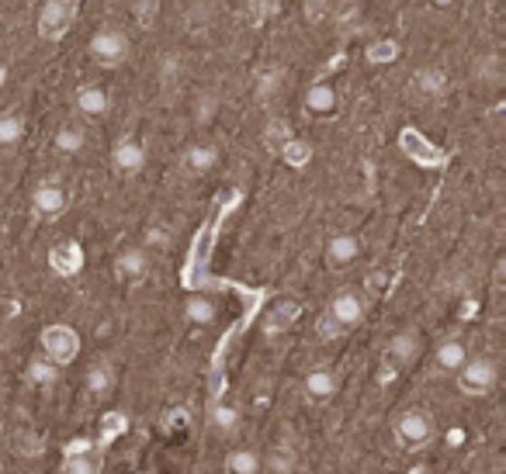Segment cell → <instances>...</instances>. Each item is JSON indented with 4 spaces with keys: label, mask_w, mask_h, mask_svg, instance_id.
I'll return each instance as SVG.
<instances>
[{
    "label": "cell",
    "mask_w": 506,
    "mask_h": 474,
    "mask_svg": "<svg viewBox=\"0 0 506 474\" xmlns=\"http://www.w3.org/2000/svg\"><path fill=\"white\" fill-rule=\"evenodd\" d=\"M396 440L406 451H423L434 440V415L426 409H402L396 415Z\"/></svg>",
    "instance_id": "obj_1"
},
{
    "label": "cell",
    "mask_w": 506,
    "mask_h": 474,
    "mask_svg": "<svg viewBox=\"0 0 506 474\" xmlns=\"http://www.w3.org/2000/svg\"><path fill=\"white\" fill-rule=\"evenodd\" d=\"M77 18V0H45L39 14V35L45 42H60Z\"/></svg>",
    "instance_id": "obj_2"
},
{
    "label": "cell",
    "mask_w": 506,
    "mask_h": 474,
    "mask_svg": "<svg viewBox=\"0 0 506 474\" xmlns=\"http://www.w3.org/2000/svg\"><path fill=\"white\" fill-rule=\"evenodd\" d=\"M496 360H489V357H475V360H464V367L458 371V388L464 395H472V398H479V395L492 392L496 388Z\"/></svg>",
    "instance_id": "obj_3"
},
{
    "label": "cell",
    "mask_w": 506,
    "mask_h": 474,
    "mask_svg": "<svg viewBox=\"0 0 506 474\" xmlns=\"http://www.w3.org/2000/svg\"><path fill=\"white\" fill-rule=\"evenodd\" d=\"M42 350H45V360H52L56 367H66L77 350H80V339H77V332L70 330V326H49L42 332Z\"/></svg>",
    "instance_id": "obj_4"
},
{
    "label": "cell",
    "mask_w": 506,
    "mask_h": 474,
    "mask_svg": "<svg viewBox=\"0 0 506 474\" xmlns=\"http://www.w3.org/2000/svg\"><path fill=\"white\" fill-rule=\"evenodd\" d=\"M90 56L101 62V66H118V62L128 60V35L126 32H115V28H105L90 39Z\"/></svg>",
    "instance_id": "obj_5"
},
{
    "label": "cell",
    "mask_w": 506,
    "mask_h": 474,
    "mask_svg": "<svg viewBox=\"0 0 506 474\" xmlns=\"http://www.w3.org/2000/svg\"><path fill=\"white\" fill-rule=\"evenodd\" d=\"M326 319H330L340 332L354 330L361 319H364V302H361L358 291H340L337 298L330 302V309H326Z\"/></svg>",
    "instance_id": "obj_6"
},
{
    "label": "cell",
    "mask_w": 506,
    "mask_h": 474,
    "mask_svg": "<svg viewBox=\"0 0 506 474\" xmlns=\"http://www.w3.org/2000/svg\"><path fill=\"white\" fill-rule=\"evenodd\" d=\"M143 166H146V149L136 139H122L111 149V170L115 173H139Z\"/></svg>",
    "instance_id": "obj_7"
},
{
    "label": "cell",
    "mask_w": 506,
    "mask_h": 474,
    "mask_svg": "<svg viewBox=\"0 0 506 474\" xmlns=\"http://www.w3.org/2000/svg\"><path fill=\"white\" fill-rule=\"evenodd\" d=\"M32 208H35V215L39 218H56V215H63L66 211V191L56 184H42L35 187V194H32Z\"/></svg>",
    "instance_id": "obj_8"
},
{
    "label": "cell",
    "mask_w": 506,
    "mask_h": 474,
    "mask_svg": "<svg viewBox=\"0 0 506 474\" xmlns=\"http://www.w3.org/2000/svg\"><path fill=\"white\" fill-rule=\"evenodd\" d=\"M385 357H389V364H396V367L413 364V360L420 357V336H417V332H399V336H392Z\"/></svg>",
    "instance_id": "obj_9"
},
{
    "label": "cell",
    "mask_w": 506,
    "mask_h": 474,
    "mask_svg": "<svg viewBox=\"0 0 506 474\" xmlns=\"http://www.w3.org/2000/svg\"><path fill=\"white\" fill-rule=\"evenodd\" d=\"M402 149H406V156H413V160L423 163V166H441L444 163L441 153L426 143V139H420V132H413V128H406V132H402Z\"/></svg>",
    "instance_id": "obj_10"
},
{
    "label": "cell",
    "mask_w": 506,
    "mask_h": 474,
    "mask_svg": "<svg viewBox=\"0 0 506 474\" xmlns=\"http://www.w3.org/2000/svg\"><path fill=\"white\" fill-rule=\"evenodd\" d=\"M149 270V260L143 249H126V253H118V260H115V274L122 277V281H139V277H146Z\"/></svg>",
    "instance_id": "obj_11"
},
{
    "label": "cell",
    "mask_w": 506,
    "mask_h": 474,
    "mask_svg": "<svg viewBox=\"0 0 506 474\" xmlns=\"http://www.w3.org/2000/svg\"><path fill=\"white\" fill-rule=\"evenodd\" d=\"M409 90H413V98H420V101H434V98H441L444 94V73L441 70H420L413 83H409Z\"/></svg>",
    "instance_id": "obj_12"
},
{
    "label": "cell",
    "mask_w": 506,
    "mask_h": 474,
    "mask_svg": "<svg viewBox=\"0 0 506 474\" xmlns=\"http://www.w3.org/2000/svg\"><path fill=\"white\" fill-rule=\"evenodd\" d=\"M434 360H437L441 371H462L464 360H468V350H464L462 339H444L437 353H434Z\"/></svg>",
    "instance_id": "obj_13"
},
{
    "label": "cell",
    "mask_w": 506,
    "mask_h": 474,
    "mask_svg": "<svg viewBox=\"0 0 506 474\" xmlns=\"http://www.w3.org/2000/svg\"><path fill=\"white\" fill-rule=\"evenodd\" d=\"M305 395L313 402H330L337 395V374L333 371H313L305 377Z\"/></svg>",
    "instance_id": "obj_14"
},
{
    "label": "cell",
    "mask_w": 506,
    "mask_h": 474,
    "mask_svg": "<svg viewBox=\"0 0 506 474\" xmlns=\"http://www.w3.org/2000/svg\"><path fill=\"white\" fill-rule=\"evenodd\" d=\"M361 253V243L354 236H333L330 239V249H326V256H330V264L333 267H347V264H354Z\"/></svg>",
    "instance_id": "obj_15"
},
{
    "label": "cell",
    "mask_w": 506,
    "mask_h": 474,
    "mask_svg": "<svg viewBox=\"0 0 506 474\" xmlns=\"http://www.w3.org/2000/svg\"><path fill=\"white\" fill-rule=\"evenodd\" d=\"M295 319H298V305H295V302H277V305H271L267 319H264V330L271 332V336H277V332L288 330Z\"/></svg>",
    "instance_id": "obj_16"
},
{
    "label": "cell",
    "mask_w": 506,
    "mask_h": 474,
    "mask_svg": "<svg viewBox=\"0 0 506 474\" xmlns=\"http://www.w3.org/2000/svg\"><path fill=\"white\" fill-rule=\"evenodd\" d=\"M77 107H80V115H87V118H101L108 111V94L101 87H80L77 90Z\"/></svg>",
    "instance_id": "obj_17"
},
{
    "label": "cell",
    "mask_w": 506,
    "mask_h": 474,
    "mask_svg": "<svg viewBox=\"0 0 506 474\" xmlns=\"http://www.w3.org/2000/svg\"><path fill=\"white\" fill-rule=\"evenodd\" d=\"M84 385L94 398H105V395L115 388V371H111V364H94V367L87 371Z\"/></svg>",
    "instance_id": "obj_18"
},
{
    "label": "cell",
    "mask_w": 506,
    "mask_h": 474,
    "mask_svg": "<svg viewBox=\"0 0 506 474\" xmlns=\"http://www.w3.org/2000/svg\"><path fill=\"white\" fill-rule=\"evenodd\" d=\"M305 107H309V111H316V115L333 111V107H337V90H333L330 83H313V87H309V94H305Z\"/></svg>",
    "instance_id": "obj_19"
},
{
    "label": "cell",
    "mask_w": 506,
    "mask_h": 474,
    "mask_svg": "<svg viewBox=\"0 0 506 474\" xmlns=\"http://www.w3.org/2000/svg\"><path fill=\"white\" fill-rule=\"evenodd\" d=\"M260 468H264L260 454H257V451H247V447H239V451H232V454L226 457V471L230 474H257Z\"/></svg>",
    "instance_id": "obj_20"
},
{
    "label": "cell",
    "mask_w": 506,
    "mask_h": 474,
    "mask_svg": "<svg viewBox=\"0 0 506 474\" xmlns=\"http://www.w3.org/2000/svg\"><path fill=\"white\" fill-rule=\"evenodd\" d=\"M215 163H219V153L211 145H191L188 156H184V166H188L191 173H209Z\"/></svg>",
    "instance_id": "obj_21"
},
{
    "label": "cell",
    "mask_w": 506,
    "mask_h": 474,
    "mask_svg": "<svg viewBox=\"0 0 506 474\" xmlns=\"http://www.w3.org/2000/svg\"><path fill=\"white\" fill-rule=\"evenodd\" d=\"M24 377H28V385L42 388V385H52V381L60 377V367H56L52 360H45V357H35V360L28 364V371H24Z\"/></svg>",
    "instance_id": "obj_22"
},
{
    "label": "cell",
    "mask_w": 506,
    "mask_h": 474,
    "mask_svg": "<svg viewBox=\"0 0 506 474\" xmlns=\"http://www.w3.org/2000/svg\"><path fill=\"white\" fill-rule=\"evenodd\" d=\"M63 474H101V457L84 454V451H73V454L66 457Z\"/></svg>",
    "instance_id": "obj_23"
},
{
    "label": "cell",
    "mask_w": 506,
    "mask_h": 474,
    "mask_svg": "<svg viewBox=\"0 0 506 474\" xmlns=\"http://www.w3.org/2000/svg\"><path fill=\"white\" fill-rule=\"evenodd\" d=\"M52 267L60 270V274H77L80 270V249L73 246V243H63V246L52 249Z\"/></svg>",
    "instance_id": "obj_24"
},
{
    "label": "cell",
    "mask_w": 506,
    "mask_h": 474,
    "mask_svg": "<svg viewBox=\"0 0 506 474\" xmlns=\"http://www.w3.org/2000/svg\"><path fill=\"white\" fill-rule=\"evenodd\" d=\"M56 149L60 153H80L84 149V128L80 125H63L56 132Z\"/></svg>",
    "instance_id": "obj_25"
},
{
    "label": "cell",
    "mask_w": 506,
    "mask_h": 474,
    "mask_svg": "<svg viewBox=\"0 0 506 474\" xmlns=\"http://www.w3.org/2000/svg\"><path fill=\"white\" fill-rule=\"evenodd\" d=\"M285 83V70H277V66H271V70H264L260 73V80H257V98L260 101H267V98H275L277 87Z\"/></svg>",
    "instance_id": "obj_26"
},
{
    "label": "cell",
    "mask_w": 506,
    "mask_h": 474,
    "mask_svg": "<svg viewBox=\"0 0 506 474\" xmlns=\"http://www.w3.org/2000/svg\"><path fill=\"white\" fill-rule=\"evenodd\" d=\"M267 471L271 474H292L295 471V451L292 447H277L267 457Z\"/></svg>",
    "instance_id": "obj_27"
},
{
    "label": "cell",
    "mask_w": 506,
    "mask_h": 474,
    "mask_svg": "<svg viewBox=\"0 0 506 474\" xmlns=\"http://www.w3.org/2000/svg\"><path fill=\"white\" fill-rule=\"evenodd\" d=\"M211 423H215V430H219V433H236V426H239V413H236L232 405H215V409H211Z\"/></svg>",
    "instance_id": "obj_28"
},
{
    "label": "cell",
    "mask_w": 506,
    "mask_h": 474,
    "mask_svg": "<svg viewBox=\"0 0 506 474\" xmlns=\"http://www.w3.org/2000/svg\"><path fill=\"white\" fill-rule=\"evenodd\" d=\"M399 60V42L381 39L375 45H368V62H396Z\"/></svg>",
    "instance_id": "obj_29"
},
{
    "label": "cell",
    "mask_w": 506,
    "mask_h": 474,
    "mask_svg": "<svg viewBox=\"0 0 506 474\" xmlns=\"http://www.w3.org/2000/svg\"><path fill=\"white\" fill-rule=\"evenodd\" d=\"M475 77L483 83H492V87H496V83L503 80V66H500L496 56H485V60L475 62Z\"/></svg>",
    "instance_id": "obj_30"
},
{
    "label": "cell",
    "mask_w": 506,
    "mask_h": 474,
    "mask_svg": "<svg viewBox=\"0 0 506 474\" xmlns=\"http://www.w3.org/2000/svg\"><path fill=\"white\" fill-rule=\"evenodd\" d=\"M160 4L164 0H132V18L139 21L143 28H149L156 21V14H160Z\"/></svg>",
    "instance_id": "obj_31"
},
{
    "label": "cell",
    "mask_w": 506,
    "mask_h": 474,
    "mask_svg": "<svg viewBox=\"0 0 506 474\" xmlns=\"http://www.w3.org/2000/svg\"><path fill=\"white\" fill-rule=\"evenodd\" d=\"M22 135H24L22 118H14V115H4L0 118V145H14Z\"/></svg>",
    "instance_id": "obj_32"
},
{
    "label": "cell",
    "mask_w": 506,
    "mask_h": 474,
    "mask_svg": "<svg viewBox=\"0 0 506 474\" xmlns=\"http://www.w3.org/2000/svg\"><path fill=\"white\" fill-rule=\"evenodd\" d=\"M188 319L191 322H211L215 319V305H211L209 298H188Z\"/></svg>",
    "instance_id": "obj_33"
},
{
    "label": "cell",
    "mask_w": 506,
    "mask_h": 474,
    "mask_svg": "<svg viewBox=\"0 0 506 474\" xmlns=\"http://www.w3.org/2000/svg\"><path fill=\"white\" fill-rule=\"evenodd\" d=\"M215 111H219V98H215V94H201L198 104H194V118H198L201 125L211 122V118H215Z\"/></svg>",
    "instance_id": "obj_34"
},
{
    "label": "cell",
    "mask_w": 506,
    "mask_h": 474,
    "mask_svg": "<svg viewBox=\"0 0 506 474\" xmlns=\"http://www.w3.org/2000/svg\"><path fill=\"white\" fill-rule=\"evenodd\" d=\"M302 14H305V21L319 24V21L330 14V0H302Z\"/></svg>",
    "instance_id": "obj_35"
},
{
    "label": "cell",
    "mask_w": 506,
    "mask_h": 474,
    "mask_svg": "<svg viewBox=\"0 0 506 474\" xmlns=\"http://www.w3.org/2000/svg\"><path fill=\"white\" fill-rule=\"evenodd\" d=\"M281 153H285V160H288L292 166H305V163H309V145H305V143H285V149H281Z\"/></svg>",
    "instance_id": "obj_36"
},
{
    "label": "cell",
    "mask_w": 506,
    "mask_h": 474,
    "mask_svg": "<svg viewBox=\"0 0 506 474\" xmlns=\"http://www.w3.org/2000/svg\"><path fill=\"white\" fill-rule=\"evenodd\" d=\"M285 143H292V139H288V125L271 122V128H267V145L281 153V149H285Z\"/></svg>",
    "instance_id": "obj_37"
},
{
    "label": "cell",
    "mask_w": 506,
    "mask_h": 474,
    "mask_svg": "<svg viewBox=\"0 0 506 474\" xmlns=\"http://www.w3.org/2000/svg\"><path fill=\"white\" fill-rule=\"evenodd\" d=\"M275 11H277V0H250V14H253V21H257V24L271 18Z\"/></svg>",
    "instance_id": "obj_38"
},
{
    "label": "cell",
    "mask_w": 506,
    "mask_h": 474,
    "mask_svg": "<svg viewBox=\"0 0 506 474\" xmlns=\"http://www.w3.org/2000/svg\"><path fill=\"white\" fill-rule=\"evenodd\" d=\"M333 11H337V21H351L358 14V4H354V0H337Z\"/></svg>",
    "instance_id": "obj_39"
},
{
    "label": "cell",
    "mask_w": 506,
    "mask_h": 474,
    "mask_svg": "<svg viewBox=\"0 0 506 474\" xmlns=\"http://www.w3.org/2000/svg\"><path fill=\"white\" fill-rule=\"evenodd\" d=\"M177 70H181V60H177V56H167V60H164V80H177Z\"/></svg>",
    "instance_id": "obj_40"
},
{
    "label": "cell",
    "mask_w": 506,
    "mask_h": 474,
    "mask_svg": "<svg viewBox=\"0 0 506 474\" xmlns=\"http://www.w3.org/2000/svg\"><path fill=\"white\" fill-rule=\"evenodd\" d=\"M385 281H389V277H385V270H375V274H371L364 284H368L371 291H381V288H385Z\"/></svg>",
    "instance_id": "obj_41"
},
{
    "label": "cell",
    "mask_w": 506,
    "mask_h": 474,
    "mask_svg": "<svg viewBox=\"0 0 506 474\" xmlns=\"http://www.w3.org/2000/svg\"><path fill=\"white\" fill-rule=\"evenodd\" d=\"M430 4H434V7H451L454 0H430Z\"/></svg>",
    "instance_id": "obj_42"
},
{
    "label": "cell",
    "mask_w": 506,
    "mask_h": 474,
    "mask_svg": "<svg viewBox=\"0 0 506 474\" xmlns=\"http://www.w3.org/2000/svg\"><path fill=\"white\" fill-rule=\"evenodd\" d=\"M409 474H430V471H426V468H413Z\"/></svg>",
    "instance_id": "obj_43"
}]
</instances>
